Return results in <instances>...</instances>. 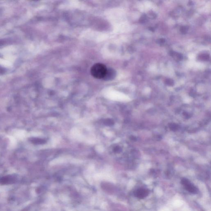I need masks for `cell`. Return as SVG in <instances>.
<instances>
[{"instance_id": "1", "label": "cell", "mask_w": 211, "mask_h": 211, "mask_svg": "<svg viewBox=\"0 0 211 211\" xmlns=\"http://www.w3.org/2000/svg\"><path fill=\"white\" fill-rule=\"evenodd\" d=\"M107 68L104 64H95L91 68V74L93 77L97 79H103L106 74Z\"/></svg>"}, {"instance_id": "2", "label": "cell", "mask_w": 211, "mask_h": 211, "mask_svg": "<svg viewBox=\"0 0 211 211\" xmlns=\"http://www.w3.org/2000/svg\"><path fill=\"white\" fill-rule=\"evenodd\" d=\"M181 184L183 185L185 189L190 193L196 194L198 192V189L197 187L191 183L188 179L185 178L182 179Z\"/></svg>"}, {"instance_id": "3", "label": "cell", "mask_w": 211, "mask_h": 211, "mask_svg": "<svg viewBox=\"0 0 211 211\" xmlns=\"http://www.w3.org/2000/svg\"><path fill=\"white\" fill-rule=\"evenodd\" d=\"M149 193V191L145 188H140L136 191L134 193L136 197L139 199L145 198L148 196Z\"/></svg>"}, {"instance_id": "4", "label": "cell", "mask_w": 211, "mask_h": 211, "mask_svg": "<svg viewBox=\"0 0 211 211\" xmlns=\"http://www.w3.org/2000/svg\"><path fill=\"white\" fill-rule=\"evenodd\" d=\"M115 71L112 68H107L106 74L103 79L105 80H109L113 79L115 76Z\"/></svg>"}, {"instance_id": "5", "label": "cell", "mask_w": 211, "mask_h": 211, "mask_svg": "<svg viewBox=\"0 0 211 211\" xmlns=\"http://www.w3.org/2000/svg\"><path fill=\"white\" fill-rule=\"evenodd\" d=\"M166 83L168 85H170V86H172L173 85L174 82L172 80L170 79H168L166 81Z\"/></svg>"}, {"instance_id": "6", "label": "cell", "mask_w": 211, "mask_h": 211, "mask_svg": "<svg viewBox=\"0 0 211 211\" xmlns=\"http://www.w3.org/2000/svg\"><path fill=\"white\" fill-rule=\"evenodd\" d=\"M181 31L182 33H186L187 31V28L185 27H182L181 28Z\"/></svg>"}]
</instances>
